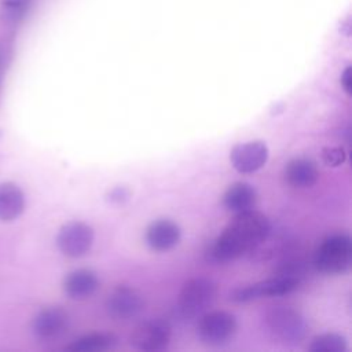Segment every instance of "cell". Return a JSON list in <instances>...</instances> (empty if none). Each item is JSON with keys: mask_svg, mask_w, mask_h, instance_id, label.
Listing matches in <instances>:
<instances>
[{"mask_svg": "<svg viewBox=\"0 0 352 352\" xmlns=\"http://www.w3.org/2000/svg\"><path fill=\"white\" fill-rule=\"evenodd\" d=\"M271 234L268 217L250 209L235 213L223 232L208 246L205 260L210 264H226L253 253Z\"/></svg>", "mask_w": 352, "mask_h": 352, "instance_id": "obj_1", "label": "cell"}, {"mask_svg": "<svg viewBox=\"0 0 352 352\" xmlns=\"http://www.w3.org/2000/svg\"><path fill=\"white\" fill-rule=\"evenodd\" d=\"M264 324L270 336L279 344L296 346L308 336V322L296 309L276 307L270 309L264 316Z\"/></svg>", "mask_w": 352, "mask_h": 352, "instance_id": "obj_2", "label": "cell"}, {"mask_svg": "<svg viewBox=\"0 0 352 352\" xmlns=\"http://www.w3.org/2000/svg\"><path fill=\"white\" fill-rule=\"evenodd\" d=\"M352 264V239L348 234L324 238L314 254L315 268L326 275L344 274Z\"/></svg>", "mask_w": 352, "mask_h": 352, "instance_id": "obj_3", "label": "cell"}, {"mask_svg": "<svg viewBox=\"0 0 352 352\" xmlns=\"http://www.w3.org/2000/svg\"><path fill=\"white\" fill-rule=\"evenodd\" d=\"M217 286L205 276H197L188 279L177 298L176 311L183 319H192L202 315L216 300Z\"/></svg>", "mask_w": 352, "mask_h": 352, "instance_id": "obj_4", "label": "cell"}, {"mask_svg": "<svg viewBox=\"0 0 352 352\" xmlns=\"http://www.w3.org/2000/svg\"><path fill=\"white\" fill-rule=\"evenodd\" d=\"M236 318L227 311L206 312L199 318L197 334L199 340L210 346L227 344L236 333Z\"/></svg>", "mask_w": 352, "mask_h": 352, "instance_id": "obj_5", "label": "cell"}, {"mask_svg": "<svg viewBox=\"0 0 352 352\" xmlns=\"http://www.w3.org/2000/svg\"><path fill=\"white\" fill-rule=\"evenodd\" d=\"M170 337L172 327L169 322L161 318H154L139 323L133 329L129 337V344L138 351L157 352L168 346Z\"/></svg>", "mask_w": 352, "mask_h": 352, "instance_id": "obj_6", "label": "cell"}, {"mask_svg": "<svg viewBox=\"0 0 352 352\" xmlns=\"http://www.w3.org/2000/svg\"><path fill=\"white\" fill-rule=\"evenodd\" d=\"M298 287V279L286 275H278L265 280H260L248 286L236 287L230 294V300L234 302H249L263 297L285 296L294 292Z\"/></svg>", "mask_w": 352, "mask_h": 352, "instance_id": "obj_7", "label": "cell"}, {"mask_svg": "<svg viewBox=\"0 0 352 352\" xmlns=\"http://www.w3.org/2000/svg\"><path fill=\"white\" fill-rule=\"evenodd\" d=\"M94 228L84 221H69L56 235L58 249L67 257L77 258L87 254L94 243Z\"/></svg>", "mask_w": 352, "mask_h": 352, "instance_id": "obj_8", "label": "cell"}, {"mask_svg": "<svg viewBox=\"0 0 352 352\" xmlns=\"http://www.w3.org/2000/svg\"><path fill=\"white\" fill-rule=\"evenodd\" d=\"M144 309L143 296L131 286L116 287L106 300V311L116 320H129Z\"/></svg>", "mask_w": 352, "mask_h": 352, "instance_id": "obj_9", "label": "cell"}, {"mask_svg": "<svg viewBox=\"0 0 352 352\" xmlns=\"http://www.w3.org/2000/svg\"><path fill=\"white\" fill-rule=\"evenodd\" d=\"M270 150L263 140H250L235 144L230 153V161L239 173H253L268 161Z\"/></svg>", "mask_w": 352, "mask_h": 352, "instance_id": "obj_10", "label": "cell"}, {"mask_svg": "<svg viewBox=\"0 0 352 352\" xmlns=\"http://www.w3.org/2000/svg\"><path fill=\"white\" fill-rule=\"evenodd\" d=\"M69 327V315L60 307H48L41 309L33 319V334L43 341H52L66 333Z\"/></svg>", "mask_w": 352, "mask_h": 352, "instance_id": "obj_11", "label": "cell"}, {"mask_svg": "<svg viewBox=\"0 0 352 352\" xmlns=\"http://www.w3.org/2000/svg\"><path fill=\"white\" fill-rule=\"evenodd\" d=\"M147 245L157 252L173 249L182 238V230L177 223L170 219H158L146 228L144 234Z\"/></svg>", "mask_w": 352, "mask_h": 352, "instance_id": "obj_12", "label": "cell"}, {"mask_svg": "<svg viewBox=\"0 0 352 352\" xmlns=\"http://www.w3.org/2000/svg\"><path fill=\"white\" fill-rule=\"evenodd\" d=\"M98 274L89 268H78L67 274L63 280V290L72 300H85L99 287Z\"/></svg>", "mask_w": 352, "mask_h": 352, "instance_id": "obj_13", "label": "cell"}, {"mask_svg": "<svg viewBox=\"0 0 352 352\" xmlns=\"http://www.w3.org/2000/svg\"><path fill=\"white\" fill-rule=\"evenodd\" d=\"M257 202L256 188L246 182L231 184L223 195V206L232 213H241L254 209Z\"/></svg>", "mask_w": 352, "mask_h": 352, "instance_id": "obj_14", "label": "cell"}, {"mask_svg": "<svg viewBox=\"0 0 352 352\" xmlns=\"http://www.w3.org/2000/svg\"><path fill=\"white\" fill-rule=\"evenodd\" d=\"M319 179V172L314 161L308 158H294L285 168V180L294 188H309Z\"/></svg>", "mask_w": 352, "mask_h": 352, "instance_id": "obj_15", "label": "cell"}, {"mask_svg": "<svg viewBox=\"0 0 352 352\" xmlns=\"http://www.w3.org/2000/svg\"><path fill=\"white\" fill-rule=\"evenodd\" d=\"M118 337L110 331H94L72 341L65 349L69 352H104L114 349Z\"/></svg>", "mask_w": 352, "mask_h": 352, "instance_id": "obj_16", "label": "cell"}, {"mask_svg": "<svg viewBox=\"0 0 352 352\" xmlns=\"http://www.w3.org/2000/svg\"><path fill=\"white\" fill-rule=\"evenodd\" d=\"M25 209V195L14 183H0V220L12 221Z\"/></svg>", "mask_w": 352, "mask_h": 352, "instance_id": "obj_17", "label": "cell"}, {"mask_svg": "<svg viewBox=\"0 0 352 352\" xmlns=\"http://www.w3.org/2000/svg\"><path fill=\"white\" fill-rule=\"evenodd\" d=\"M348 341L338 333H323L315 336L308 346L309 352H346Z\"/></svg>", "mask_w": 352, "mask_h": 352, "instance_id": "obj_18", "label": "cell"}, {"mask_svg": "<svg viewBox=\"0 0 352 352\" xmlns=\"http://www.w3.org/2000/svg\"><path fill=\"white\" fill-rule=\"evenodd\" d=\"M322 161L327 166H340L345 162L346 160V153L342 147L340 146H331V147H323L322 148Z\"/></svg>", "mask_w": 352, "mask_h": 352, "instance_id": "obj_19", "label": "cell"}, {"mask_svg": "<svg viewBox=\"0 0 352 352\" xmlns=\"http://www.w3.org/2000/svg\"><path fill=\"white\" fill-rule=\"evenodd\" d=\"M26 3V0H4V8L12 18H16L23 14Z\"/></svg>", "mask_w": 352, "mask_h": 352, "instance_id": "obj_20", "label": "cell"}, {"mask_svg": "<svg viewBox=\"0 0 352 352\" xmlns=\"http://www.w3.org/2000/svg\"><path fill=\"white\" fill-rule=\"evenodd\" d=\"M109 201L113 204H122L129 198V190L122 186H117L109 191Z\"/></svg>", "mask_w": 352, "mask_h": 352, "instance_id": "obj_21", "label": "cell"}, {"mask_svg": "<svg viewBox=\"0 0 352 352\" xmlns=\"http://www.w3.org/2000/svg\"><path fill=\"white\" fill-rule=\"evenodd\" d=\"M351 80H352V70H351V67L348 66V67L344 70V73L341 74V85L344 87V89H345L348 94H351Z\"/></svg>", "mask_w": 352, "mask_h": 352, "instance_id": "obj_22", "label": "cell"}, {"mask_svg": "<svg viewBox=\"0 0 352 352\" xmlns=\"http://www.w3.org/2000/svg\"><path fill=\"white\" fill-rule=\"evenodd\" d=\"M0 65H1V55H0Z\"/></svg>", "mask_w": 352, "mask_h": 352, "instance_id": "obj_23", "label": "cell"}]
</instances>
